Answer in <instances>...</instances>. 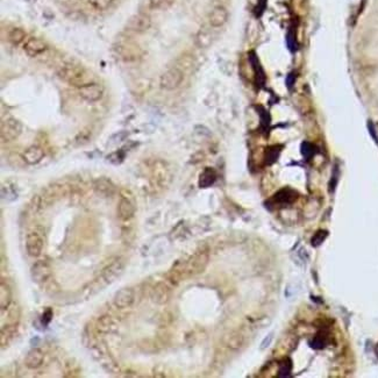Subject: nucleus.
Segmentation results:
<instances>
[{
    "mask_svg": "<svg viewBox=\"0 0 378 378\" xmlns=\"http://www.w3.org/2000/svg\"><path fill=\"white\" fill-rule=\"evenodd\" d=\"M170 296H171V290H170L168 284L164 282H158L157 284H155L150 291L151 300L157 305L168 303Z\"/></svg>",
    "mask_w": 378,
    "mask_h": 378,
    "instance_id": "9",
    "label": "nucleus"
},
{
    "mask_svg": "<svg viewBox=\"0 0 378 378\" xmlns=\"http://www.w3.org/2000/svg\"><path fill=\"white\" fill-rule=\"evenodd\" d=\"M125 264L121 260H115L112 263L106 265L101 272V278L107 284L115 282L118 278L124 274Z\"/></svg>",
    "mask_w": 378,
    "mask_h": 378,
    "instance_id": "7",
    "label": "nucleus"
},
{
    "mask_svg": "<svg viewBox=\"0 0 378 378\" xmlns=\"http://www.w3.org/2000/svg\"><path fill=\"white\" fill-rule=\"evenodd\" d=\"M93 189H95V191L98 193V195H100L101 197H111V196H113L114 192H115L114 184L105 177H100L98 178V180H96L95 183H93Z\"/></svg>",
    "mask_w": 378,
    "mask_h": 378,
    "instance_id": "14",
    "label": "nucleus"
},
{
    "mask_svg": "<svg viewBox=\"0 0 378 378\" xmlns=\"http://www.w3.org/2000/svg\"><path fill=\"white\" fill-rule=\"evenodd\" d=\"M45 361V354L39 348H33L25 357V364L28 369H37Z\"/></svg>",
    "mask_w": 378,
    "mask_h": 378,
    "instance_id": "15",
    "label": "nucleus"
},
{
    "mask_svg": "<svg viewBox=\"0 0 378 378\" xmlns=\"http://www.w3.org/2000/svg\"><path fill=\"white\" fill-rule=\"evenodd\" d=\"M134 300H135V292L131 288L120 289L113 298V303L118 309H128L134 304Z\"/></svg>",
    "mask_w": 378,
    "mask_h": 378,
    "instance_id": "8",
    "label": "nucleus"
},
{
    "mask_svg": "<svg viewBox=\"0 0 378 378\" xmlns=\"http://www.w3.org/2000/svg\"><path fill=\"white\" fill-rule=\"evenodd\" d=\"M294 78H295V76L294 75H289V77L288 78H286V84H288L289 85V86H292V84H294Z\"/></svg>",
    "mask_w": 378,
    "mask_h": 378,
    "instance_id": "38",
    "label": "nucleus"
},
{
    "mask_svg": "<svg viewBox=\"0 0 378 378\" xmlns=\"http://www.w3.org/2000/svg\"><path fill=\"white\" fill-rule=\"evenodd\" d=\"M228 20V11L222 6H216L211 11L209 21L213 28H220Z\"/></svg>",
    "mask_w": 378,
    "mask_h": 378,
    "instance_id": "12",
    "label": "nucleus"
},
{
    "mask_svg": "<svg viewBox=\"0 0 378 378\" xmlns=\"http://www.w3.org/2000/svg\"><path fill=\"white\" fill-rule=\"evenodd\" d=\"M22 131V125L19 120L10 118L6 119L1 122V128H0V135H1L2 141L10 142L19 137Z\"/></svg>",
    "mask_w": 378,
    "mask_h": 378,
    "instance_id": "3",
    "label": "nucleus"
},
{
    "mask_svg": "<svg viewBox=\"0 0 378 378\" xmlns=\"http://www.w3.org/2000/svg\"><path fill=\"white\" fill-rule=\"evenodd\" d=\"M79 95L86 101H97L102 97V87L96 83H89L79 87Z\"/></svg>",
    "mask_w": 378,
    "mask_h": 378,
    "instance_id": "11",
    "label": "nucleus"
},
{
    "mask_svg": "<svg viewBox=\"0 0 378 378\" xmlns=\"http://www.w3.org/2000/svg\"><path fill=\"white\" fill-rule=\"evenodd\" d=\"M301 152H303L305 157L313 156V154H314V147L309 142H304L303 146H301Z\"/></svg>",
    "mask_w": 378,
    "mask_h": 378,
    "instance_id": "32",
    "label": "nucleus"
},
{
    "mask_svg": "<svg viewBox=\"0 0 378 378\" xmlns=\"http://www.w3.org/2000/svg\"><path fill=\"white\" fill-rule=\"evenodd\" d=\"M224 344L230 349H240L245 344V336L242 333L235 330V332H231L225 336Z\"/></svg>",
    "mask_w": 378,
    "mask_h": 378,
    "instance_id": "19",
    "label": "nucleus"
},
{
    "mask_svg": "<svg viewBox=\"0 0 378 378\" xmlns=\"http://www.w3.org/2000/svg\"><path fill=\"white\" fill-rule=\"evenodd\" d=\"M209 260L207 251L201 250L193 254L189 259L178 261L169 271L168 280L172 284H178L186 278L201 274L209 264Z\"/></svg>",
    "mask_w": 378,
    "mask_h": 378,
    "instance_id": "1",
    "label": "nucleus"
},
{
    "mask_svg": "<svg viewBox=\"0 0 378 378\" xmlns=\"http://www.w3.org/2000/svg\"><path fill=\"white\" fill-rule=\"evenodd\" d=\"M113 0H90L91 5L93 6V7L97 8V10H106V8L110 6L111 4H112Z\"/></svg>",
    "mask_w": 378,
    "mask_h": 378,
    "instance_id": "30",
    "label": "nucleus"
},
{
    "mask_svg": "<svg viewBox=\"0 0 378 378\" xmlns=\"http://www.w3.org/2000/svg\"><path fill=\"white\" fill-rule=\"evenodd\" d=\"M118 214L121 220H130L135 214V206L128 198H121L118 205Z\"/></svg>",
    "mask_w": 378,
    "mask_h": 378,
    "instance_id": "17",
    "label": "nucleus"
},
{
    "mask_svg": "<svg viewBox=\"0 0 378 378\" xmlns=\"http://www.w3.org/2000/svg\"><path fill=\"white\" fill-rule=\"evenodd\" d=\"M193 64H195V60H193V57L191 56V55H183V56H181L180 58H178L177 61V66L176 68L181 69V71H184V70H190L192 69Z\"/></svg>",
    "mask_w": 378,
    "mask_h": 378,
    "instance_id": "26",
    "label": "nucleus"
},
{
    "mask_svg": "<svg viewBox=\"0 0 378 378\" xmlns=\"http://www.w3.org/2000/svg\"><path fill=\"white\" fill-rule=\"evenodd\" d=\"M43 246V237L37 230H32L29 231L26 236V250L29 256L32 257H37L42 254Z\"/></svg>",
    "mask_w": 378,
    "mask_h": 378,
    "instance_id": "5",
    "label": "nucleus"
},
{
    "mask_svg": "<svg viewBox=\"0 0 378 378\" xmlns=\"http://www.w3.org/2000/svg\"><path fill=\"white\" fill-rule=\"evenodd\" d=\"M297 198H298V192H296L295 190L290 189V187H285V189L280 190V191H278L276 195H275L274 200L276 201L277 204L289 205L294 203Z\"/></svg>",
    "mask_w": 378,
    "mask_h": 378,
    "instance_id": "18",
    "label": "nucleus"
},
{
    "mask_svg": "<svg viewBox=\"0 0 378 378\" xmlns=\"http://www.w3.org/2000/svg\"><path fill=\"white\" fill-rule=\"evenodd\" d=\"M151 21L150 17L146 14H135L128 20L127 22V28L131 32H135V33H145L146 31H148L150 28Z\"/></svg>",
    "mask_w": 378,
    "mask_h": 378,
    "instance_id": "10",
    "label": "nucleus"
},
{
    "mask_svg": "<svg viewBox=\"0 0 378 378\" xmlns=\"http://www.w3.org/2000/svg\"><path fill=\"white\" fill-rule=\"evenodd\" d=\"M41 320H42V324L45 325V326H48L49 322L52 320V311L50 309L46 310L45 312H43L42 319H41Z\"/></svg>",
    "mask_w": 378,
    "mask_h": 378,
    "instance_id": "35",
    "label": "nucleus"
},
{
    "mask_svg": "<svg viewBox=\"0 0 378 378\" xmlns=\"http://www.w3.org/2000/svg\"><path fill=\"white\" fill-rule=\"evenodd\" d=\"M16 326L17 325H11V324H2L1 326V333H0V342L1 345L4 347L5 345H7L10 342V340L13 338V335L16 332Z\"/></svg>",
    "mask_w": 378,
    "mask_h": 378,
    "instance_id": "22",
    "label": "nucleus"
},
{
    "mask_svg": "<svg viewBox=\"0 0 378 378\" xmlns=\"http://www.w3.org/2000/svg\"><path fill=\"white\" fill-rule=\"evenodd\" d=\"M278 155H279V149H278L277 147L269 149L268 155H266V158H268V163H274L275 161L277 160Z\"/></svg>",
    "mask_w": 378,
    "mask_h": 378,
    "instance_id": "33",
    "label": "nucleus"
},
{
    "mask_svg": "<svg viewBox=\"0 0 378 378\" xmlns=\"http://www.w3.org/2000/svg\"><path fill=\"white\" fill-rule=\"evenodd\" d=\"M326 344V341H325L324 338H321V336H315L314 339H313V341H311V345H312L313 348H315V349H321V348H324L325 345Z\"/></svg>",
    "mask_w": 378,
    "mask_h": 378,
    "instance_id": "34",
    "label": "nucleus"
},
{
    "mask_svg": "<svg viewBox=\"0 0 378 378\" xmlns=\"http://www.w3.org/2000/svg\"><path fill=\"white\" fill-rule=\"evenodd\" d=\"M328 235V233L326 230H319L316 231V233L313 235L312 237V246L313 247H318V246H320L322 242L325 241V239H326Z\"/></svg>",
    "mask_w": 378,
    "mask_h": 378,
    "instance_id": "29",
    "label": "nucleus"
},
{
    "mask_svg": "<svg viewBox=\"0 0 378 378\" xmlns=\"http://www.w3.org/2000/svg\"><path fill=\"white\" fill-rule=\"evenodd\" d=\"M45 156V151L39 146H31L23 152V161L29 165H35V164L40 163Z\"/></svg>",
    "mask_w": 378,
    "mask_h": 378,
    "instance_id": "16",
    "label": "nucleus"
},
{
    "mask_svg": "<svg viewBox=\"0 0 378 378\" xmlns=\"http://www.w3.org/2000/svg\"><path fill=\"white\" fill-rule=\"evenodd\" d=\"M212 33L205 28L200 29V31L198 32L197 36H196V42H197V46L200 47V48H207V47H210L212 45Z\"/></svg>",
    "mask_w": 378,
    "mask_h": 378,
    "instance_id": "23",
    "label": "nucleus"
},
{
    "mask_svg": "<svg viewBox=\"0 0 378 378\" xmlns=\"http://www.w3.org/2000/svg\"><path fill=\"white\" fill-rule=\"evenodd\" d=\"M8 312H7V324L11 325H17V322L20 320V307L17 304H12L11 306L7 307Z\"/></svg>",
    "mask_w": 378,
    "mask_h": 378,
    "instance_id": "25",
    "label": "nucleus"
},
{
    "mask_svg": "<svg viewBox=\"0 0 378 378\" xmlns=\"http://www.w3.org/2000/svg\"><path fill=\"white\" fill-rule=\"evenodd\" d=\"M292 370V363L289 359H285L279 363V377L289 376Z\"/></svg>",
    "mask_w": 378,
    "mask_h": 378,
    "instance_id": "28",
    "label": "nucleus"
},
{
    "mask_svg": "<svg viewBox=\"0 0 378 378\" xmlns=\"http://www.w3.org/2000/svg\"><path fill=\"white\" fill-rule=\"evenodd\" d=\"M90 139H91V131L87 130H84L78 134L77 137H76V142H77L78 145H85V143L89 142Z\"/></svg>",
    "mask_w": 378,
    "mask_h": 378,
    "instance_id": "31",
    "label": "nucleus"
},
{
    "mask_svg": "<svg viewBox=\"0 0 378 378\" xmlns=\"http://www.w3.org/2000/svg\"><path fill=\"white\" fill-rule=\"evenodd\" d=\"M31 275L35 283H46L51 277V266L48 263V261L39 260L32 266Z\"/></svg>",
    "mask_w": 378,
    "mask_h": 378,
    "instance_id": "6",
    "label": "nucleus"
},
{
    "mask_svg": "<svg viewBox=\"0 0 378 378\" xmlns=\"http://www.w3.org/2000/svg\"><path fill=\"white\" fill-rule=\"evenodd\" d=\"M184 79V74L181 69L171 68L166 70L164 74L161 76L160 85L164 90H175L181 84Z\"/></svg>",
    "mask_w": 378,
    "mask_h": 378,
    "instance_id": "4",
    "label": "nucleus"
},
{
    "mask_svg": "<svg viewBox=\"0 0 378 378\" xmlns=\"http://www.w3.org/2000/svg\"><path fill=\"white\" fill-rule=\"evenodd\" d=\"M271 340H272V334H270V335H269V336H266V338L264 339V341L262 342V345H261V348H262V349H264V348L268 347L269 344H270V342H271Z\"/></svg>",
    "mask_w": 378,
    "mask_h": 378,
    "instance_id": "37",
    "label": "nucleus"
},
{
    "mask_svg": "<svg viewBox=\"0 0 378 378\" xmlns=\"http://www.w3.org/2000/svg\"><path fill=\"white\" fill-rule=\"evenodd\" d=\"M11 301L12 291L10 285L5 283L4 280H1V284H0V306H1V310L7 309L11 305Z\"/></svg>",
    "mask_w": 378,
    "mask_h": 378,
    "instance_id": "21",
    "label": "nucleus"
},
{
    "mask_svg": "<svg viewBox=\"0 0 378 378\" xmlns=\"http://www.w3.org/2000/svg\"><path fill=\"white\" fill-rule=\"evenodd\" d=\"M47 43L45 42L43 40L41 39H37V37H32V39H29L27 42L25 43V46H23V49H25L26 54L28 55V56H37V55L42 54V52H45L47 50Z\"/></svg>",
    "mask_w": 378,
    "mask_h": 378,
    "instance_id": "13",
    "label": "nucleus"
},
{
    "mask_svg": "<svg viewBox=\"0 0 378 378\" xmlns=\"http://www.w3.org/2000/svg\"><path fill=\"white\" fill-rule=\"evenodd\" d=\"M216 181V172L212 168H206L201 172L200 177H199V186L203 187H210L214 184Z\"/></svg>",
    "mask_w": 378,
    "mask_h": 378,
    "instance_id": "20",
    "label": "nucleus"
},
{
    "mask_svg": "<svg viewBox=\"0 0 378 378\" xmlns=\"http://www.w3.org/2000/svg\"><path fill=\"white\" fill-rule=\"evenodd\" d=\"M25 32L22 31V29L20 28H16L13 29V31L11 32L10 35H8V39H10V41L12 43H14V45H17V43H21L23 39H25Z\"/></svg>",
    "mask_w": 378,
    "mask_h": 378,
    "instance_id": "27",
    "label": "nucleus"
},
{
    "mask_svg": "<svg viewBox=\"0 0 378 378\" xmlns=\"http://www.w3.org/2000/svg\"><path fill=\"white\" fill-rule=\"evenodd\" d=\"M166 1H168V0H149V2H150L152 7H161V6L165 4Z\"/></svg>",
    "mask_w": 378,
    "mask_h": 378,
    "instance_id": "36",
    "label": "nucleus"
},
{
    "mask_svg": "<svg viewBox=\"0 0 378 378\" xmlns=\"http://www.w3.org/2000/svg\"><path fill=\"white\" fill-rule=\"evenodd\" d=\"M58 76L66 83L74 85V86H78V89L83 85L91 83V82L86 81V71L81 66H74V64H68V66H64L63 68H61L58 71Z\"/></svg>",
    "mask_w": 378,
    "mask_h": 378,
    "instance_id": "2",
    "label": "nucleus"
},
{
    "mask_svg": "<svg viewBox=\"0 0 378 378\" xmlns=\"http://www.w3.org/2000/svg\"><path fill=\"white\" fill-rule=\"evenodd\" d=\"M97 330L100 333H108L113 327V320L110 315H101L97 320Z\"/></svg>",
    "mask_w": 378,
    "mask_h": 378,
    "instance_id": "24",
    "label": "nucleus"
}]
</instances>
